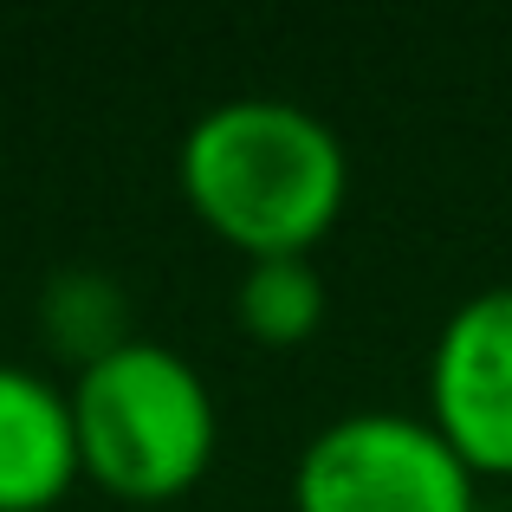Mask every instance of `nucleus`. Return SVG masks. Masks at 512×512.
I'll return each instance as SVG.
<instances>
[{
    "instance_id": "4",
    "label": "nucleus",
    "mask_w": 512,
    "mask_h": 512,
    "mask_svg": "<svg viewBox=\"0 0 512 512\" xmlns=\"http://www.w3.org/2000/svg\"><path fill=\"white\" fill-rule=\"evenodd\" d=\"M422 415L474 467V480H512V286H480L441 318L428 344Z\"/></svg>"
},
{
    "instance_id": "2",
    "label": "nucleus",
    "mask_w": 512,
    "mask_h": 512,
    "mask_svg": "<svg viewBox=\"0 0 512 512\" xmlns=\"http://www.w3.org/2000/svg\"><path fill=\"white\" fill-rule=\"evenodd\" d=\"M78 467L130 506H163L201 487L221 448V402L175 344L130 338L72 376Z\"/></svg>"
},
{
    "instance_id": "1",
    "label": "nucleus",
    "mask_w": 512,
    "mask_h": 512,
    "mask_svg": "<svg viewBox=\"0 0 512 512\" xmlns=\"http://www.w3.org/2000/svg\"><path fill=\"white\" fill-rule=\"evenodd\" d=\"M175 188L188 214L240 260H312L350 208V150L312 104L247 91L208 104L182 130Z\"/></svg>"
},
{
    "instance_id": "6",
    "label": "nucleus",
    "mask_w": 512,
    "mask_h": 512,
    "mask_svg": "<svg viewBox=\"0 0 512 512\" xmlns=\"http://www.w3.org/2000/svg\"><path fill=\"white\" fill-rule=\"evenodd\" d=\"M331 312L325 273L305 253H279V260H247L234 279V325L266 350L312 344Z\"/></svg>"
},
{
    "instance_id": "3",
    "label": "nucleus",
    "mask_w": 512,
    "mask_h": 512,
    "mask_svg": "<svg viewBox=\"0 0 512 512\" xmlns=\"http://www.w3.org/2000/svg\"><path fill=\"white\" fill-rule=\"evenodd\" d=\"M292 512H487L480 480L428 415H331L292 461Z\"/></svg>"
},
{
    "instance_id": "7",
    "label": "nucleus",
    "mask_w": 512,
    "mask_h": 512,
    "mask_svg": "<svg viewBox=\"0 0 512 512\" xmlns=\"http://www.w3.org/2000/svg\"><path fill=\"white\" fill-rule=\"evenodd\" d=\"M39 331H46V344L59 350L65 363H72V376L85 370V363L111 357L117 344L137 338V331H130L124 286H117L111 273H98V266H72V273L46 279V292H39Z\"/></svg>"
},
{
    "instance_id": "5",
    "label": "nucleus",
    "mask_w": 512,
    "mask_h": 512,
    "mask_svg": "<svg viewBox=\"0 0 512 512\" xmlns=\"http://www.w3.org/2000/svg\"><path fill=\"white\" fill-rule=\"evenodd\" d=\"M78 480L72 396L52 376L0 357V512H52Z\"/></svg>"
}]
</instances>
